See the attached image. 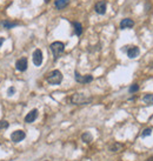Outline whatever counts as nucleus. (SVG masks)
Listing matches in <instances>:
<instances>
[{"instance_id":"1","label":"nucleus","mask_w":153,"mask_h":161,"mask_svg":"<svg viewBox=\"0 0 153 161\" xmlns=\"http://www.w3.org/2000/svg\"><path fill=\"white\" fill-rule=\"evenodd\" d=\"M46 80H47V83L51 84V85H59L62 81V74H61L60 71L54 69V71H52L47 74Z\"/></svg>"},{"instance_id":"2","label":"nucleus","mask_w":153,"mask_h":161,"mask_svg":"<svg viewBox=\"0 0 153 161\" xmlns=\"http://www.w3.org/2000/svg\"><path fill=\"white\" fill-rule=\"evenodd\" d=\"M50 48H51V52H52V54H53L54 60H57V59H59V56L64 53V51H65V45H64V42H61V41H54V42L51 44Z\"/></svg>"},{"instance_id":"3","label":"nucleus","mask_w":153,"mask_h":161,"mask_svg":"<svg viewBox=\"0 0 153 161\" xmlns=\"http://www.w3.org/2000/svg\"><path fill=\"white\" fill-rule=\"evenodd\" d=\"M71 101L75 105H87L92 101V98H89V97H86L85 94H81V93H75L71 98Z\"/></svg>"},{"instance_id":"4","label":"nucleus","mask_w":153,"mask_h":161,"mask_svg":"<svg viewBox=\"0 0 153 161\" xmlns=\"http://www.w3.org/2000/svg\"><path fill=\"white\" fill-rule=\"evenodd\" d=\"M74 74H75L74 78H75V81H76V83H80V84H89V83H91L92 80H93V76L90 75V74H87V75H80L76 71H75Z\"/></svg>"},{"instance_id":"5","label":"nucleus","mask_w":153,"mask_h":161,"mask_svg":"<svg viewBox=\"0 0 153 161\" xmlns=\"http://www.w3.org/2000/svg\"><path fill=\"white\" fill-rule=\"evenodd\" d=\"M25 136H26V133L24 131H21V129H18V131H16V132H13L11 134V140L13 142H20V141H23L25 139Z\"/></svg>"},{"instance_id":"6","label":"nucleus","mask_w":153,"mask_h":161,"mask_svg":"<svg viewBox=\"0 0 153 161\" xmlns=\"http://www.w3.org/2000/svg\"><path fill=\"white\" fill-rule=\"evenodd\" d=\"M32 60H33V64L35 66H40L42 64V52H41V49H35L33 52Z\"/></svg>"},{"instance_id":"7","label":"nucleus","mask_w":153,"mask_h":161,"mask_svg":"<svg viewBox=\"0 0 153 161\" xmlns=\"http://www.w3.org/2000/svg\"><path fill=\"white\" fill-rule=\"evenodd\" d=\"M16 68L20 72H25L27 69V59L26 58H21L19 60H17L16 62Z\"/></svg>"},{"instance_id":"8","label":"nucleus","mask_w":153,"mask_h":161,"mask_svg":"<svg viewBox=\"0 0 153 161\" xmlns=\"http://www.w3.org/2000/svg\"><path fill=\"white\" fill-rule=\"evenodd\" d=\"M38 118V109H32L30 113H27V115L25 117V122L31 124L33 121H35V119Z\"/></svg>"},{"instance_id":"9","label":"nucleus","mask_w":153,"mask_h":161,"mask_svg":"<svg viewBox=\"0 0 153 161\" xmlns=\"http://www.w3.org/2000/svg\"><path fill=\"white\" fill-rule=\"evenodd\" d=\"M134 26V21L130 18H125L120 21V28L121 30H126V28H131Z\"/></svg>"},{"instance_id":"10","label":"nucleus","mask_w":153,"mask_h":161,"mask_svg":"<svg viewBox=\"0 0 153 161\" xmlns=\"http://www.w3.org/2000/svg\"><path fill=\"white\" fill-rule=\"evenodd\" d=\"M139 53H140V49H139V47H137V46H131V47L127 49V55H128V58H131V59L137 58V56L139 55Z\"/></svg>"},{"instance_id":"11","label":"nucleus","mask_w":153,"mask_h":161,"mask_svg":"<svg viewBox=\"0 0 153 161\" xmlns=\"http://www.w3.org/2000/svg\"><path fill=\"white\" fill-rule=\"evenodd\" d=\"M94 10H96V12L98 14H105V12H106V1H99V3H97Z\"/></svg>"},{"instance_id":"12","label":"nucleus","mask_w":153,"mask_h":161,"mask_svg":"<svg viewBox=\"0 0 153 161\" xmlns=\"http://www.w3.org/2000/svg\"><path fill=\"white\" fill-rule=\"evenodd\" d=\"M69 4V0H55L54 6L57 10H64Z\"/></svg>"},{"instance_id":"13","label":"nucleus","mask_w":153,"mask_h":161,"mask_svg":"<svg viewBox=\"0 0 153 161\" xmlns=\"http://www.w3.org/2000/svg\"><path fill=\"white\" fill-rule=\"evenodd\" d=\"M72 25L74 27V33L78 37L81 35V33H83V26H81V24L78 23V21H74V23H72Z\"/></svg>"},{"instance_id":"14","label":"nucleus","mask_w":153,"mask_h":161,"mask_svg":"<svg viewBox=\"0 0 153 161\" xmlns=\"http://www.w3.org/2000/svg\"><path fill=\"white\" fill-rule=\"evenodd\" d=\"M81 139H83L84 142L89 143V142H91V141L93 140V136H92V134H91L90 132H85V133L81 135Z\"/></svg>"},{"instance_id":"15","label":"nucleus","mask_w":153,"mask_h":161,"mask_svg":"<svg viewBox=\"0 0 153 161\" xmlns=\"http://www.w3.org/2000/svg\"><path fill=\"white\" fill-rule=\"evenodd\" d=\"M1 25L4 26V28H7V30H11L16 26H18V23H11V21H4L1 23Z\"/></svg>"},{"instance_id":"16","label":"nucleus","mask_w":153,"mask_h":161,"mask_svg":"<svg viewBox=\"0 0 153 161\" xmlns=\"http://www.w3.org/2000/svg\"><path fill=\"white\" fill-rule=\"evenodd\" d=\"M142 100H144V102L145 104H152L153 102V94H146L144 98H142Z\"/></svg>"},{"instance_id":"17","label":"nucleus","mask_w":153,"mask_h":161,"mask_svg":"<svg viewBox=\"0 0 153 161\" xmlns=\"http://www.w3.org/2000/svg\"><path fill=\"white\" fill-rule=\"evenodd\" d=\"M138 91H139V85H137V84H133V85L130 87V90H128L130 93H135V92H138Z\"/></svg>"},{"instance_id":"18","label":"nucleus","mask_w":153,"mask_h":161,"mask_svg":"<svg viewBox=\"0 0 153 161\" xmlns=\"http://www.w3.org/2000/svg\"><path fill=\"white\" fill-rule=\"evenodd\" d=\"M151 134H152V129H151V128H145L144 132L141 133V136L145 138V136H148V135H151Z\"/></svg>"},{"instance_id":"19","label":"nucleus","mask_w":153,"mask_h":161,"mask_svg":"<svg viewBox=\"0 0 153 161\" xmlns=\"http://www.w3.org/2000/svg\"><path fill=\"white\" fill-rule=\"evenodd\" d=\"M8 122L6 121V120H3V121H0V129H6V128H8Z\"/></svg>"},{"instance_id":"20","label":"nucleus","mask_w":153,"mask_h":161,"mask_svg":"<svg viewBox=\"0 0 153 161\" xmlns=\"http://www.w3.org/2000/svg\"><path fill=\"white\" fill-rule=\"evenodd\" d=\"M120 148H121V145H119V143H114L113 146L110 147V149H111L112 152H117V150H119Z\"/></svg>"},{"instance_id":"21","label":"nucleus","mask_w":153,"mask_h":161,"mask_svg":"<svg viewBox=\"0 0 153 161\" xmlns=\"http://www.w3.org/2000/svg\"><path fill=\"white\" fill-rule=\"evenodd\" d=\"M14 93H16V88H14V87H10V88L7 90V95H8V97H12Z\"/></svg>"},{"instance_id":"22","label":"nucleus","mask_w":153,"mask_h":161,"mask_svg":"<svg viewBox=\"0 0 153 161\" xmlns=\"http://www.w3.org/2000/svg\"><path fill=\"white\" fill-rule=\"evenodd\" d=\"M4 38H0V47H1V45H3V42H4Z\"/></svg>"},{"instance_id":"23","label":"nucleus","mask_w":153,"mask_h":161,"mask_svg":"<svg viewBox=\"0 0 153 161\" xmlns=\"http://www.w3.org/2000/svg\"><path fill=\"white\" fill-rule=\"evenodd\" d=\"M45 1H46V3H48V1H50V0H45Z\"/></svg>"}]
</instances>
